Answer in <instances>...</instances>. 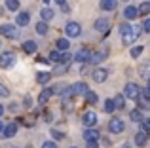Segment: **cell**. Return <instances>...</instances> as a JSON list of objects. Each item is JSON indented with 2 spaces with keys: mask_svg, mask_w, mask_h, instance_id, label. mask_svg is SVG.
Here are the masks:
<instances>
[{
  "mask_svg": "<svg viewBox=\"0 0 150 148\" xmlns=\"http://www.w3.org/2000/svg\"><path fill=\"white\" fill-rule=\"evenodd\" d=\"M141 32H143V29L141 27H131L129 23H122L120 25V34H122V42H124L125 46L133 44V42L137 40V38L141 36Z\"/></svg>",
  "mask_w": 150,
  "mask_h": 148,
  "instance_id": "cell-1",
  "label": "cell"
},
{
  "mask_svg": "<svg viewBox=\"0 0 150 148\" xmlns=\"http://www.w3.org/2000/svg\"><path fill=\"white\" fill-rule=\"evenodd\" d=\"M124 95H125V99L137 101V99H139V95H141V87L137 84H127V85H125V89H124Z\"/></svg>",
  "mask_w": 150,
  "mask_h": 148,
  "instance_id": "cell-2",
  "label": "cell"
},
{
  "mask_svg": "<svg viewBox=\"0 0 150 148\" xmlns=\"http://www.w3.org/2000/svg\"><path fill=\"white\" fill-rule=\"evenodd\" d=\"M65 32H67V36H69V38H76V36H80V32H82L80 23H76V21H69V23H67V27H65Z\"/></svg>",
  "mask_w": 150,
  "mask_h": 148,
  "instance_id": "cell-3",
  "label": "cell"
},
{
  "mask_svg": "<svg viewBox=\"0 0 150 148\" xmlns=\"http://www.w3.org/2000/svg\"><path fill=\"white\" fill-rule=\"evenodd\" d=\"M48 59H50V63H67L70 59V55L69 53H63L61 49H57V51H50Z\"/></svg>",
  "mask_w": 150,
  "mask_h": 148,
  "instance_id": "cell-4",
  "label": "cell"
},
{
  "mask_svg": "<svg viewBox=\"0 0 150 148\" xmlns=\"http://www.w3.org/2000/svg\"><path fill=\"white\" fill-rule=\"evenodd\" d=\"M124 129H125L124 120H120V118H112V120L108 122V131H110V133L118 135V133H122Z\"/></svg>",
  "mask_w": 150,
  "mask_h": 148,
  "instance_id": "cell-5",
  "label": "cell"
},
{
  "mask_svg": "<svg viewBox=\"0 0 150 148\" xmlns=\"http://www.w3.org/2000/svg\"><path fill=\"white\" fill-rule=\"evenodd\" d=\"M0 34L6 38H17V29L11 23H4V25H0Z\"/></svg>",
  "mask_w": 150,
  "mask_h": 148,
  "instance_id": "cell-6",
  "label": "cell"
},
{
  "mask_svg": "<svg viewBox=\"0 0 150 148\" xmlns=\"http://www.w3.org/2000/svg\"><path fill=\"white\" fill-rule=\"evenodd\" d=\"M13 63H15V55L11 51L0 53V68H10Z\"/></svg>",
  "mask_w": 150,
  "mask_h": 148,
  "instance_id": "cell-7",
  "label": "cell"
},
{
  "mask_svg": "<svg viewBox=\"0 0 150 148\" xmlns=\"http://www.w3.org/2000/svg\"><path fill=\"white\" fill-rule=\"evenodd\" d=\"M91 76H93V82H97V84H103V82L108 78V70H106V68H93Z\"/></svg>",
  "mask_w": 150,
  "mask_h": 148,
  "instance_id": "cell-8",
  "label": "cell"
},
{
  "mask_svg": "<svg viewBox=\"0 0 150 148\" xmlns=\"http://www.w3.org/2000/svg\"><path fill=\"white\" fill-rule=\"evenodd\" d=\"M95 30H99V32H103V34H106L110 30V21L108 19H105V17H99L95 21Z\"/></svg>",
  "mask_w": 150,
  "mask_h": 148,
  "instance_id": "cell-9",
  "label": "cell"
},
{
  "mask_svg": "<svg viewBox=\"0 0 150 148\" xmlns=\"http://www.w3.org/2000/svg\"><path fill=\"white\" fill-rule=\"evenodd\" d=\"M89 55H91V51H89L88 48H82L76 51V55H74V61L76 63H86V61H89Z\"/></svg>",
  "mask_w": 150,
  "mask_h": 148,
  "instance_id": "cell-10",
  "label": "cell"
},
{
  "mask_svg": "<svg viewBox=\"0 0 150 148\" xmlns=\"http://www.w3.org/2000/svg\"><path fill=\"white\" fill-rule=\"evenodd\" d=\"M124 17L127 19V21L137 19V17H139V8H137V6H127V8L124 10Z\"/></svg>",
  "mask_w": 150,
  "mask_h": 148,
  "instance_id": "cell-11",
  "label": "cell"
},
{
  "mask_svg": "<svg viewBox=\"0 0 150 148\" xmlns=\"http://www.w3.org/2000/svg\"><path fill=\"white\" fill-rule=\"evenodd\" d=\"M84 123L88 127H93L97 123V114H95V112H91V110H89V112H84Z\"/></svg>",
  "mask_w": 150,
  "mask_h": 148,
  "instance_id": "cell-12",
  "label": "cell"
},
{
  "mask_svg": "<svg viewBox=\"0 0 150 148\" xmlns=\"http://www.w3.org/2000/svg\"><path fill=\"white\" fill-rule=\"evenodd\" d=\"M29 21H30V17H29L27 11H19L17 17H15V23H17L19 27H27V25H29Z\"/></svg>",
  "mask_w": 150,
  "mask_h": 148,
  "instance_id": "cell-13",
  "label": "cell"
},
{
  "mask_svg": "<svg viewBox=\"0 0 150 148\" xmlns=\"http://www.w3.org/2000/svg\"><path fill=\"white\" fill-rule=\"evenodd\" d=\"M148 142V131H139V133L135 135V144H139V146H144Z\"/></svg>",
  "mask_w": 150,
  "mask_h": 148,
  "instance_id": "cell-14",
  "label": "cell"
},
{
  "mask_svg": "<svg viewBox=\"0 0 150 148\" xmlns=\"http://www.w3.org/2000/svg\"><path fill=\"white\" fill-rule=\"evenodd\" d=\"M105 59H106V51H93L91 55H89V63H93V65L101 63V61H105Z\"/></svg>",
  "mask_w": 150,
  "mask_h": 148,
  "instance_id": "cell-15",
  "label": "cell"
},
{
  "mask_svg": "<svg viewBox=\"0 0 150 148\" xmlns=\"http://www.w3.org/2000/svg\"><path fill=\"white\" fill-rule=\"evenodd\" d=\"M15 133H17V123H8V125L4 127V131H2V135L6 139H11Z\"/></svg>",
  "mask_w": 150,
  "mask_h": 148,
  "instance_id": "cell-16",
  "label": "cell"
},
{
  "mask_svg": "<svg viewBox=\"0 0 150 148\" xmlns=\"http://www.w3.org/2000/svg\"><path fill=\"white\" fill-rule=\"evenodd\" d=\"M99 137H101V133L97 129H93V127H89V129L84 131V139L86 141H97Z\"/></svg>",
  "mask_w": 150,
  "mask_h": 148,
  "instance_id": "cell-17",
  "label": "cell"
},
{
  "mask_svg": "<svg viewBox=\"0 0 150 148\" xmlns=\"http://www.w3.org/2000/svg\"><path fill=\"white\" fill-rule=\"evenodd\" d=\"M72 89H74V95H86V93L89 91V89H88V84H84V82H78V84H74Z\"/></svg>",
  "mask_w": 150,
  "mask_h": 148,
  "instance_id": "cell-18",
  "label": "cell"
},
{
  "mask_svg": "<svg viewBox=\"0 0 150 148\" xmlns=\"http://www.w3.org/2000/svg\"><path fill=\"white\" fill-rule=\"evenodd\" d=\"M51 95H53V89H44V91L38 95V103H40V104H46V103L50 101Z\"/></svg>",
  "mask_w": 150,
  "mask_h": 148,
  "instance_id": "cell-19",
  "label": "cell"
},
{
  "mask_svg": "<svg viewBox=\"0 0 150 148\" xmlns=\"http://www.w3.org/2000/svg\"><path fill=\"white\" fill-rule=\"evenodd\" d=\"M36 49H38V46H36V42H33V40L23 44V51L25 53H36Z\"/></svg>",
  "mask_w": 150,
  "mask_h": 148,
  "instance_id": "cell-20",
  "label": "cell"
},
{
  "mask_svg": "<svg viewBox=\"0 0 150 148\" xmlns=\"http://www.w3.org/2000/svg\"><path fill=\"white\" fill-rule=\"evenodd\" d=\"M114 8H116V0H101V10L112 11Z\"/></svg>",
  "mask_w": 150,
  "mask_h": 148,
  "instance_id": "cell-21",
  "label": "cell"
},
{
  "mask_svg": "<svg viewBox=\"0 0 150 148\" xmlns=\"http://www.w3.org/2000/svg\"><path fill=\"white\" fill-rule=\"evenodd\" d=\"M72 95H74L72 85H69V87H63V89H61V99H63V101H69Z\"/></svg>",
  "mask_w": 150,
  "mask_h": 148,
  "instance_id": "cell-22",
  "label": "cell"
},
{
  "mask_svg": "<svg viewBox=\"0 0 150 148\" xmlns=\"http://www.w3.org/2000/svg\"><path fill=\"white\" fill-rule=\"evenodd\" d=\"M50 78H51V74H50V72H38V74H36V82H38V84H42V85L48 84Z\"/></svg>",
  "mask_w": 150,
  "mask_h": 148,
  "instance_id": "cell-23",
  "label": "cell"
},
{
  "mask_svg": "<svg viewBox=\"0 0 150 148\" xmlns=\"http://www.w3.org/2000/svg\"><path fill=\"white\" fill-rule=\"evenodd\" d=\"M129 118H131V122H143V112H141V108H135V110H131V114H129Z\"/></svg>",
  "mask_w": 150,
  "mask_h": 148,
  "instance_id": "cell-24",
  "label": "cell"
},
{
  "mask_svg": "<svg viewBox=\"0 0 150 148\" xmlns=\"http://www.w3.org/2000/svg\"><path fill=\"white\" fill-rule=\"evenodd\" d=\"M36 32L42 34V36H44V34H48V23H46L44 19H42L40 23H36Z\"/></svg>",
  "mask_w": 150,
  "mask_h": 148,
  "instance_id": "cell-25",
  "label": "cell"
},
{
  "mask_svg": "<svg viewBox=\"0 0 150 148\" xmlns=\"http://www.w3.org/2000/svg\"><path fill=\"white\" fill-rule=\"evenodd\" d=\"M4 6H6L10 11H17L21 4H19V0H6V4H4Z\"/></svg>",
  "mask_w": 150,
  "mask_h": 148,
  "instance_id": "cell-26",
  "label": "cell"
},
{
  "mask_svg": "<svg viewBox=\"0 0 150 148\" xmlns=\"http://www.w3.org/2000/svg\"><path fill=\"white\" fill-rule=\"evenodd\" d=\"M69 48H70V42L67 40V38H59V40H57V49H61V51H67Z\"/></svg>",
  "mask_w": 150,
  "mask_h": 148,
  "instance_id": "cell-27",
  "label": "cell"
},
{
  "mask_svg": "<svg viewBox=\"0 0 150 148\" xmlns=\"http://www.w3.org/2000/svg\"><path fill=\"white\" fill-rule=\"evenodd\" d=\"M86 101H88L89 104H95L97 101H99V95H97L95 91H88L86 93Z\"/></svg>",
  "mask_w": 150,
  "mask_h": 148,
  "instance_id": "cell-28",
  "label": "cell"
},
{
  "mask_svg": "<svg viewBox=\"0 0 150 148\" xmlns=\"http://www.w3.org/2000/svg\"><path fill=\"white\" fill-rule=\"evenodd\" d=\"M40 15H42V19H44V21H50V19L53 17V10L48 6V8H44V10L40 11Z\"/></svg>",
  "mask_w": 150,
  "mask_h": 148,
  "instance_id": "cell-29",
  "label": "cell"
},
{
  "mask_svg": "<svg viewBox=\"0 0 150 148\" xmlns=\"http://www.w3.org/2000/svg\"><path fill=\"white\" fill-rule=\"evenodd\" d=\"M105 110L108 112V114H112V112L116 110V103H114V99H106V103H105Z\"/></svg>",
  "mask_w": 150,
  "mask_h": 148,
  "instance_id": "cell-30",
  "label": "cell"
},
{
  "mask_svg": "<svg viewBox=\"0 0 150 148\" xmlns=\"http://www.w3.org/2000/svg\"><path fill=\"white\" fill-rule=\"evenodd\" d=\"M150 13V2H143L139 6V15H146Z\"/></svg>",
  "mask_w": 150,
  "mask_h": 148,
  "instance_id": "cell-31",
  "label": "cell"
},
{
  "mask_svg": "<svg viewBox=\"0 0 150 148\" xmlns=\"http://www.w3.org/2000/svg\"><path fill=\"white\" fill-rule=\"evenodd\" d=\"M141 53H143V46H135V48H131V57H133V59H139Z\"/></svg>",
  "mask_w": 150,
  "mask_h": 148,
  "instance_id": "cell-32",
  "label": "cell"
},
{
  "mask_svg": "<svg viewBox=\"0 0 150 148\" xmlns=\"http://www.w3.org/2000/svg\"><path fill=\"white\" fill-rule=\"evenodd\" d=\"M139 108H150V99H144V97H139Z\"/></svg>",
  "mask_w": 150,
  "mask_h": 148,
  "instance_id": "cell-33",
  "label": "cell"
},
{
  "mask_svg": "<svg viewBox=\"0 0 150 148\" xmlns=\"http://www.w3.org/2000/svg\"><path fill=\"white\" fill-rule=\"evenodd\" d=\"M114 103H116V108H124L125 106V101H124V97H122V95L114 97Z\"/></svg>",
  "mask_w": 150,
  "mask_h": 148,
  "instance_id": "cell-34",
  "label": "cell"
},
{
  "mask_svg": "<svg viewBox=\"0 0 150 148\" xmlns=\"http://www.w3.org/2000/svg\"><path fill=\"white\" fill-rule=\"evenodd\" d=\"M141 127H143L144 131H148V133H150V118H144L143 122H141Z\"/></svg>",
  "mask_w": 150,
  "mask_h": 148,
  "instance_id": "cell-35",
  "label": "cell"
},
{
  "mask_svg": "<svg viewBox=\"0 0 150 148\" xmlns=\"http://www.w3.org/2000/svg\"><path fill=\"white\" fill-rule=\"evenodd\" d=\"M8 95H10V89H8L4 84H0V97H8Z\"/></svg>",
  "mask_w": 150,
  "mask_h": 148,
  "instance_id": "cell-36",
  "label": "cell"
},
{
  "mask_svg": "<svg viewBox=\"0 0 150 148\" xmlns=\"http://www.w3.org/2000/svg\"><path fill=\"white\" fill-rule=\"evenodd\" d=\"M51 137H53V139H57V141H59V139H63L65 135H63L59 129H51Z\"/></svg>",
  "mask_w": 150,
  "mask_h": 148,
  "instance_id": "cell-37",
  "label": "cell"
},
{
  "mask_svg": "<svg viewBox=\"0 0 150 148\" xmlns=\"http://www.w3.org/2000/svg\"><path fill=\"white\" fill-rule=\"evenodd\" d=\"M42 148H57V144H55L53 141H46L44 144H42Z\"/></svg>",
  "mask_w": 150,
  "mask_h": 148,
  "instance_id": "cell-38",
  "label": "cell"
},
{
  "mask_svg": "<svg viewBox=\"0 0 150 148\" xmlns=\"http://www.w3.org/2000/svg\"><path fill=\"white\" fill-rule=\"evenodd\" d=\"M143 30H146V32H150V19H146V21H143Z\"/></svg>",
  "mask_w": 150,
  "mask_h": 148,
  "instance_id": "cell-39",
  "label": "cell"
},
{
  "mask_svg": "<svg viewBox=\"0 0 150 148\" xmlns=\"http://www.w3.org/2000/svg\"><path fill=\"white\" fill-rule=\"evenodd\" d=\"M65 72H67V67H59L53 74H55V76H59V74H65Z\"/></svg>",
  "mask_w": 150,
  "mask_h": 148,
  "instance_id": "cell-40",
  "label": "cell"
},
{
  "mask_svg": "<svg viewBox=\"0 0 150 148\" xmlns=\"http://www.w3.org/2000/svg\"><path fill=\"white\" fill-rule=\"evenodd\" d=\"M86 148H99V144H97V141H88V146Z\"/></svg>",
  "mask_w": 150,
  "mask_h": 148,
  "instance_id": "cell-41",
  "label": "cell"
},
{
  "mask_svg": "<svg viewBox=\"0 0 150 148\" xmlns=\"http://www.w3.org/2000/svg\"><path fill=\"white\" fill-rule=\"evenodd\" d=\"M44 122H53V116H51V112H46V114H44Z\"/></svg>",
  "mask_w": 150,
  "mask_h": 148,
  "instance_id": "cell-42",
  "label": "cell"
},
{
  "mask_svg": "<svg viewBox=\"0 0 150 148\" xmlns=\"http://www.w3.org/2000/svg\"><path fill=\"white\" fill-rule=\"evenodd\" d=\"M59 6H61V10L65 11V13H69V11H70V8H69V4H67V2L65 4H59Z\"/></svg>",
  "mask_w": 150,
  "mask_h": 148,
  "instance_id": "cell-43",
  "label": "cell"
},
{
  "mask_svg": "<svg viewBox=\"0 0 150 148\" xmlns=\"http://www.w3.org/2000/svg\"><path fill=\"white\" fill-rule=\"evenodd\" d=\"M143 76H148V65H144V67H143Z\"/></svg>",
  "mask_w": 150,
  "mask_h": 148,
  "instance_id": "cell-44",
  "label": "cell"
},
{
  "mask_svg": "<svg viewBox=\"0 0 150 148\" xmlns=\"http://www.w3.org/2000/svg\"><path fill=\"white\" fill-rule=\"evenodd\" d=\"M4 114V106H2V104H0V116H2Z\"/></svg>",
  "mask_w": 150,
  "mask_h": 148,
  "instance_id": "cell-45",
  "label": "cell"
},
{
  "mask_svg": "<svg viewBox=\"0 0 150 148\" xmlns=\"http://www.w3.org/2000/svg\"><path fill=\"white\" fill-rule=\"evenodd\" d=\"M55 2H57V4H65L67 0H55Z\"/></svg>",
  "mask_w": 150,
  "mask_h": 148,
  "instance_id": "cell-46",
  "label": "cell"
},
{
  "mask_svg": "<svg viewBox=\"0 0 150 148\" xmlns=\"http://www.w3.org/2000/svg\"><path fill=\"white\" fill-rule=\"evenodd\" d=\"M4 127H6V125H2V122H0V133H2V131H4Z\"/></svg>",
  "mask_w": 150,
  "mask_h": 148,
  "instance_id": "cell-47",
  "label": "cell"
},
{
  "mask_svg": "<svg viewBox=\"0 0 150 148\" xmlns=\"http://www.w3.org/2000/svg\"><path fill=\"white\" fill-rule=\"evenodd\" d=\"M122 148H131V146H127V144H124V146H122Z\"/></svg>",
  "mask_w": 150,
  "mask_h": 148,
  "instance_id": "cell-48",
  "label": "cell"
},
{
  "mask_svg": "<svg viewBox=\"0 0 150 148\" xmlns=\"http://www.w3.org/2000/svg\"><path fill=\"white\" fill-rule=\"evenodd\" d=\"M44 4H50V0H44Z\"/></svg>",
  "mask_w": 150,
  "mask_h": 148,
  "instance_id": "cell-49",
  "label": "cell"
},
{
  "mask_svg": "<svg viewBox=\"0 0 150 148\" xmlns=\"http://www.w3.org/2000/svg\"><path fill=\"white\" fill-rule=\"evenodd\" d=\"M148 87H150V78H148Z\"/></svg>",
  "mask_w": 150,
  "mask_h": 148,
  "instance_id": "cell-50",
  "label": "cell"
},
{
  "mask_svg": "<svg viewBox=\"0 0 150 148\" xmlns=\"http://www.w3.org/2000/svg\"><path fill=\"white\" fill-rule=\"evenodd\" d=\"M0 15H2V8H0Z\"/></svg>",
  "mask_w": 150,
  "mask_h": 148,
  "instance_id": "cell-51",
  "label": "cell"
},
{
  "mask_svg": "<svg viewBox=\"0 0 150 148\" xmlns=\"http://www.w3.org/2000/svg\"><path fill=\"white\" fill-rule=\"evenodd\" d=\"M122 2H127V0H122Z\"/></svg>",
  "mask_w": 150,
  "mask_h": 148,
  "instance_id": "cell-52",
  "label": "cell"
},
{
  "mask_svg": "<svg viewBox=\"0 0 150 148\" xmlns=\"http://www.w3.org/2000/svg\"><path fill=\"white\" fill-rule=\"evenodd\" d=\"M27 148H33V146H27Z\"/></svg>",
  "mask_w": 150,
  "mask_h": 148,
  "instance_id": "cell-53",
  "label": "cell"
},
{
  "mask_svg": "<svg viewBox=\"0 0 150 148\" xmlns=\"http://www.w3.org/2000/svg\"><path fill=\"white\" fill-rule=\"evenodd\" d=\"M70 148H76V146H70Z\"/></svg>",
  "mask_w": 150,
  "mask_h": 148,
  "instance_id": "cell-54",
  "label": "cell"
},
{
  "mask_svg": "<svg viewBox=\"0 0 150 148\" xmlns=\"http://www.w3.org/2000/svg\"><path fill=\"white\" fill-rule=\"evenodd\" d=\"M13 148H17V146H13Z\"/></svg>",
  "mask_w": 150,
  "mask_h": 148,
  "instance_id": "cell-55",
  "label": "cell"
}]
</instances>
